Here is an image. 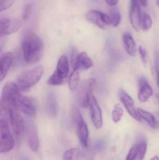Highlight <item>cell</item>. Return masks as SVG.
<instances>
[{
  "label": "cell",
  "instance_id": "9c48e42d",
  "mask_svg": "<svg viewBox=\"0 0 159 160\" xmlns=\"http://www.w3.org/2000/svg\"><path fill=\"white\" fill-rule=\"evenodd\" d=\"M87 20L102 30H106L111 25L109 15L97 10H91L86 15Z\"/></svg>",
  "mask_w": 159,
  "mask_h": 160
},
{
  "label": "cell",
  "instance_id": "7c38bea8",
  "mask_svg": "<svg viewBox=\"0 0 159 160\" xmlns=\"http://www.w3.org/2000/svg\"><path fill=\"white\" fill-rule=\"evenodd\" d=\"M95 83V80L90 79L84 82L80 87L78 92V98L80 105L84 108L89 106L91 98L92 96V89Z\"/></svg>",
  "mask_w": 159,
  "mask_h": 160
},
{
  "label": "cell",
  "instance_id": "30bf717a",
  "mask_svg": "<svg viewBox=\"0 0 159 160\" xmlns=\"http://www.w3.org/2000/svg\"><path fill=\"white\" fill-rule=\"evenodd\" d=\"M21 22L15 18H4L0 20V36L4 37L16 32L20 28Z\"/></svg>",
  "mask_w": 159,
  "mask_h": 160
},
{
  "label": "cell",
  "instance_id": "f35d334b",
  "mask_svg": "<svg viewBox=\"0 0 159 160\" xmlns=\"http://www.w3.org/2000/svg\"><path fill=\"white\" fill-rule=\"evenodd\" d=\"M138 2V0H131V2Z\"/></svg>",
  "mask_w": 159,
  "mask_h": 160
},
{
  "label": "cell",
  "instance_id": "44dd1931",
  "mask_svg": "<svg viewBox=\"0 0 159 160\" xmlns=\"http://www.w3.org/2000/svg\"><path fill=\"white\" fill-rule=\"evenodd\" d=\"M48 97V108L49 113L55 116L58 112V103L55 95L53 93H49Z\"/></svg>",
  "mask_w": 159,
  "mask_h": 160
},
{
  "label": "cell",
  "instance_id": "83f0119b",
  "mask_svg": "<svg viewBox=\"0 0 159 160\" xmlns=\"http://www.w3.org/2000/svg\"><path fill=\"white\" fill-rule=\"evenodd\" d=\"M138 148V144L134 145L129 151L126 160H136L137 150Z\"/></svg>",
  "mask_w": 159,
  "mask_h": 160
},
{
  "label": "cell",
  "instance_id": "8d00e7d4",
  "mask_svg": "<svg viewBox=\"0 0 159 160\" xmlns=\"http://www.w3.org/2000/svg\"><path fill=\"white\" fill-rule=\"evenodd\" d=\"M157 98L159 102V93H158L157 94Z\"/></svg>",
  "mask_w": 159,
  "mask_h": 160
},
{
  "label": "cell",
  "instance_id": "74e56055",
  "mask_svg": "<svg viewBox=\"0 0 159 160\" xmlns=\"http://www.w3.org/2000/svg\"><path fill=\"white\" fill-rule=\"evenodd\" d=\"M156 2H157V5L159 7V0H157Z\"/></svg>",
  "mask_w": 159,
  "mask_h": 160
},
{
  "label": "cell",
  "instance_id": "d590c367",
  "mask_svg": "<svg viewBox=\"0 0 159 160\" xmlns=\"http://www.w3.org/2000/svg\"><path fill=\"white\" fill-rule=\"evenodd\" d=\"M150 160H159V158L157 156H155V157H153Z\"/></svg>",
  "mask_w": 159,
  "mask_h": 160
},
{
  "label": "cell",
  "instance_id": "5b68a950",
  "mask_svg": "<svg viewBox=\"0 0 159 160\" xmlns=\"http://www.w3.org/2000/svg\"><path fill=\"white\" fill-rule=\"evenodd\" d=\"M15 142L10 131L7 120L1 118L0 121V152L6 153L11 151L14 147Z\"/></svg>",
  "mask_w": 159,
  "mask_h": 160
},
{
  "label": "cell",
  "instance_id": "1f68e13d",
  "mask_svg": "<svg viewBox=\"0 0 159 160\" xmlns=\"http://www.w3.org/2000/svg\"><path fill=\"white\" fill-rule=\"evenodd\" d=\"M138 50L143 62L144 63H146L147 62V52L146 49L142 46H140L138 48Z\"/></svg>",
  "mask_w": 159,
  "mask_h": 160
},
{
  "label": "cell",
  "instance_id": "7a4b0ae2",
  "mask_svg": "<svg viewBox=\"0 0 159 160\" xmlns=\"http://www.w3.org/2000/svg\"><path fill=\"white\" fill-rule=\"evenodd\" d=\"M20 91L16 84L14 82H9L5 85L1 96V116H8L10 109H17L18 102L21 96Z\"/></svg>",
  "mask_w": 159,
  "mask_h": 160
},
{
  "label": "cell",
  "instance_id": "603a6c76",
  "mask_svg": "<svg viewBox=\"0 0 159 160\" xmlns=\"http://www.w3.org/2000/svg\"><path fill=\"white\" fill-rule=\"evenodd\" d=\"M80 151L77 148H70L64 152L63 157V160H77L79 158Z\"/></svg>",
  "mask_w": 159,
  "mask_h": 160
},
{
  "label": "cell",
  "instance_id": "3957f363",
  "mask_svg": "<svg viewBox=\"0 0 159 160\" xmlns=\"http://www.w3.org/2000/svg\"><path fill=\"white\" fill-rule=\"evenodd\" d=\"M44 72L42 66L35 67L21 73L18 77L16 83L21 91H26L40 81Z\"/></svg>",
  "mask_w": 159,
  "mask_h": 160
},
{
  "label": "cell",
  "instance_id": "7402d4cb",
  "mask_svg": "<svg viewBox=\"0 0 159 160\" xmlns=\"http://www.w3.org/2000/svg\"><path fill=\"white\" fill-rule=\"evenodd\" d=\"M80 77H79L78 70L73 69L72 74L69 77V87L70 90L72 91H75L78 87L79 84Z\"/></svg>",
  "mask_w": 159,
  "mask_h": 160
},
{
  "label": "cell",
  "instance_id": "8fae6325",
  "mask_svg": "<svg viewBox=\"0 0 159 160\" xmlns=\"http://www.w3.org/2000/svg\"><path fill=\"white\" fill-rule=\"evenodd\" d=\"M17 109L29 116L35 117L37 111L36 100L32 97L21 95L18 102Z\"/></svg>",
  "mask_w": 159,
  "mask_h": 160
},
{
  "label": "cell",
  "instance_id": "ac0fdd59",
  "mask_svg": "<svg viewBox=\"0 0 159 160\" xmlns=\"http://www.w3.org/2000/svg\"><path fill=\"white\" fill-rule=\"evenodd\" d=\"M14 57L10 52H6L2 55L1 58V68H0V80L1 82L5 78L8 70L10 68Z\"/></svg>",
  "mask_w": 159,
  "mask_h": 160
},
{
  "label": "cell",
  "instance_id": "4316f807",
  "mask_svg": "<svg viewBox=\"0 0 159 160\" xmlns=\"http://www.w3.org/2000/svg\"><path fill=\"white\" fill-rule=\"evenodd\" d=\"M111 25L114 27H117L120 24L121 16L120 13L116 11H112L109 15Z\"/></svg>",
  "mask_w": 159,
  "mask_h": 160
},
{
  "label": "cell",
  "instance_id": "e0dca14e",
  "mask_svg": "<svg viewBox=\"0 0 159 160\" xmlns=\"http://www.w3.org/2000/svg\"><path fill=\"white\" fill-rule=\"evenodd\" d=\"M139 91L138 98L142 102H146L153 95V90L147 79L144 77H141L138 79Z\"/></svg>",
  "mask_w": 159,
  "mask_h": 160
},
{
  "label": "cell",
  "instance_id": "277c9868",
  "mask_svg": "<svg viewBox=\"0 0 159 160\" xmlns=\"http://www.w3.org/2000/svg\"><path fill=\"white\" fill-rule=\"evenodd\" d=\"M70 72V66L67 57L62 55L59 59L57 68L48 80V84L52 86L63 84L67 80Z\"/></svg>",
  "mask_w": 159,
  "mask_h": 160
},
{
  "label": "cell",
  "instance_id": "2e32d148",
  "mask_svg": "<svg viewBox=\"0 0 159 160\" xmlns=\"http://www.w3.org/2000/svg\"><path fill=\"white\" fill-rule=\"evenodd\" d=\"M27 134L29 148L33 152H37L40 142L37 128L33 123H29L27 128Z\"/></svg>",
  "mask_w": 159,
  "mask_h": 160
},
{
  "label": "cell",
  "instance_id": "ba28073f",
  "mask_svg": "<svg viewBox=\"0 0 159 160\" xmlns=\"http://www.w3.org/2000/svg\"><path fill=\"white\" fill-rule=\"evenodd\" d=\"M71 62L72 67L75 70H87L93 66L92 60L87 52L79 53L75 48L72 51Z\"/></svg>",
  "mask_w": 159,
  "mask_h": 160
},
{
  "label": "cell",
  "instance_id": "8992f818",
  "mask_svg": "<svg viewBox=\"0 0 159 160\" xmlns=\"http://www.w3.org/2000/svg\"><path fill=\"white\" fill-rule=\"evenodd\" d=\"M74 120L77 135L81 145L84 148L88 146L89 130L86 121L79 110L76 109L74 113Z\"/></svg>",
  "mask_w": 159,
  "mask_h": 160
},
{
  "label": "cell",
  "instance_id": "d6a6232c",
  "mask_svg": "<svg viewBox=\"0 0 159 160\" xmlns=\"http://www.w3.org/2000/svg\"><path fill=\"white\" fill-rule=\"evenodd\" d=\"M105 2L110 7H115L117 5L119 0H105Z\"/></svg>",
  "mask_w": 159,
  "mask_h": 160
},
{
  "label": "cell",
  "instance_id": "cb8c5ba5",
  "mask_svg": "<svg viewBox=\"0 0 159 160\" xmlns=\"http://www.w3.org/2000/svg\"><path fill=\"white\" fill-rule=\"evenodd\" d=\"M153 24L152 18L149 14L144 12L142 15V29L145 32H147L151 28Z\"/></svg>",
  "mask_w": 159,
  "mask_h": 160
},
{
  "label": "cell",
  "instance_id": "e575fe53",
  "mask_svg": "<svg viewBox=\"0 0 159 160\" xmlns=\"http://www.w3.org/2000/svg\"><path fill=\"white\" fill-rule=\"evenodd\" d=\"M98 147L100 150H103L105 148V144L102 142H101L99 144H98Z\"/></svg>",
  "mask_w": 159,
  "mask_h": 160
},
{
  "label": "cell",
  "instance_id": "ab89813d",
  "mask_svg": "<svg viewBox=\"0 0 159 160\" xmlns=\"http://www.w3.org/2000/svg\"><path fill=\"white\" fill-rule=\"evenodd\" d=\"M22 160H28V159H22Z\"/></svg>",
  "mask_w": 159,
  "mask_h": 160
},
{
  "label": "cell",
  "instance_id": "6da1fadb",
  "mask_svg": "<svg viewBox=\"0 0 159 160\" xmlns=\"http://www.w3.org/2000/svg\"><path fill=\"white\" fill-rule=\"evenodd\" d=\"M23 57L28 64L36 63L41 59L44 52V45L42 39L35 33H26L21 43Z\"/></svg>",
  "mask_w": 159,
  "mask_h": 160
},
{
  "label": "cell",
  "instance_id": "d6986e66",
  "mask_svg": "<svg viewBox=\"0 0 159 160\" xmlns=\"http://www.w3.org/2000/svg\"><path fill=\"white\" fill-rule=\"evenodd\" d=\"M122 39L126 52L130 56H135L136 52V45L131 35L129 33H125L123 34Z\"/></svg>",
  "mask_w": 159,
  "mask_h": 160
},
{
  "label": "cell",
  "instance_id": "ffe728a7",
  "mask_svg": "<svg viewBox=\"0 0 159 160\" xmlns=\"http://www.w3.org/2000/svg\"><path fill=\"white\" fill-rule=\"evenodd\" d=\"M137 112L141 118L146 121L151 128L154 129L159 128V122L152 114L141 108H138Z\"/></svg>",
  "mask_w": 159,
  "mask_h": 160
},
{
  "label": "cell",
  "instance_id": "9a60e30c",
  "mask_svg": "<svg viewBox=\"0 0 159 160\" xmlns=\"http://www.w3.org/2000/svg\"><path fill=\"white\" fill-rule=\"evenodd\" d=\"M129 20L133 28L137 32L142 28V15L138 2H131Z\"/></svg>",
  "mask_w": 159,
  "mask_h": 160
},
{
  "label": "cell",
  "instance_id": "484cf974",
  "mask_svg": "<svg viewBox=\"0 0 159 160\" xmlns=\"http://www.w3.org/2000/svg\"><path fill=\"white\" fill-rule=\"evenodd\" d=\"M136 160H143L147 149V144L145 141H141L138 143Z\"/></svg>",
  "mask_w": 159,
  "mask_h": 160
},
{
  "label": "cell",
  "instance_id": "4dcf8cb0",
  "mask_svg": "<svg viewBox=\"0 0 159 160\" xmlns=\"http://www.w3.org/2000/svg\"><path fill=\"white\" fill-rule=\"evenodd\" d=\"M155 70L157 76V84L159 87V52H157L155 56Z\"/></svg>",
  "mask_w": 159,
  "mask_h": 160
},
{
  "label": "cell",
  "instance_id": "4fadbf2b",
  "mask_svg": "<svg viewBox=\"0 0 159 160\" xmlns=\"http://www.w3.org/2000/svg\"><path fill=\"white\" fill-rule=\"evenodd\" d=\"M118 97L120 101L124 105L129 114L138 122L142 121V118L138 114L134 106V101L132 98L123 89L119 90Z\"/></svg>",
  "mask_w": 159,
  "mask_h": 160
},
{
  "label": "cell",
  "instance_id": "f546056e",
  "mask_svg": "<svg viewBox=\"0 0 159 160\" xmlns=\"http://www.w3.org/2000/svg\"><path fill=\"white\" fill-rule=\"evenodd\" d=\"M32 6L31 4L28 3L25 5L23 12H22V18L23 20H27L31 13Z\"/></svg>",
  "mask_w": 159,
  "mask_h": 160
},
{
  "label": "cell",
  "instance_id": "836d02e7",
  "mask_svg": "<svg viewBox=\"0 0 159 160\" xmlns=\"http://www.w3.org/2000/svg\"><path fill=\"white\" fill-rule=\"evenodd\" d=\"M140 3L144 7H147V0H139Z\"/></svg>",
  "mask_w": 159,
  "mask_h": 160
},
{
  "label": "cell",
  "instance_id": "52a82bcc",
  "mask_svg": "<svg viewBox=\"0 0 159 160\" xmlns=\"http://www.w3.org/2000/svg\"><path fill=\"white\" fill-rule=\"evenodd\" d=\"M12 131L16 138H21L26 130V125L23 117L16 108L9 110L8 115Z\"/></svg>",
  "mask_w": 159,
  "mask_h": 160
},
{
  "label": "cell",
  "instance_id": "f1b7e54d",
  "mask_svg": "<svg viewBox=\"0 0 159 160\" xmlns=\"http://www.w3.org/2000/svg\"><path fill=\"white\" fill-rule=\"evenodd\" d=\"M16 0H0V10L1 11L8 9L12 6Z\"/></svg>",
  "mask_w": 159,
  "mask_h": 160
},
{
  "label": "cell",
  "instance_id": "5bb4252c",
  "mask_svg": "<svg viewBox=\"0 0 159 160\" xmlns=\"http://www.w3.org/2000/svg\"><path fill=\"white\" fill-rule=\"evenodd\" d=\"M90 113L92 123L97 129L101 128L103 124L102 114L96 98L92 96L89 104Z\"/></svg>",
  "mask_w": 159,
  "mask_h": 160
},
{
  "label": "cell",
  "instance_id": "d4e9b609",
  "mask_svg": "<svg viewBox=\"0 0 159 160\" xmlns=\"http://www.w3.org/2000/svg\"><path fill=\"white\" fill-rule=\"evenodd\" d=\"M124 114V111L119 103L116 104L112 112V119L115 123H118L121 120Z\"/></svg>",
  "mask_w": 159,
  "mask_h": 160
}]
</instances>
